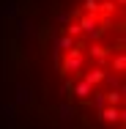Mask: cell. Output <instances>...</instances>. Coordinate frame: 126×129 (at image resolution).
<instances>
[{
  "instance_id": "6da1fadb",
  "label": "cell",
  "mask_w": 126,
  "mask_h": 129,
  "mask_svg": "<svg viewBox=\"0 0 126 129\" xmlns=\"http://www.w3.org/2000/svg\"><path fill=\"white\" fill-rule=\"evenodd\" d=\"M0 72L25 129H126V0H14Z\"/></svg>"
}]
</instances>
